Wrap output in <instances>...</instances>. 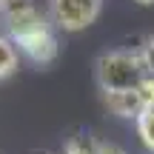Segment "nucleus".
<instances>
[{
  "mask_svg": "<svg viewBox=\"0 0 154 154\" xmlns=\"http://www.w3.org/2000/svg\"><path fill=\"white\" fill-rule=\"evenodd\" d=\"M3 26L9 40L37 66H49L57 57V37L51 20L40 14L29 0H9L3 6Z\"/></svg>",
  "mask_w": 154,
  "mask_h": 154,
  "instance_id": "obj_1",
  "label": "nucleus"
},
{
  "mask_svg": "<svg viewBox=\"0 0 154 154\" xmlns=\"http://www.w3.org/2000/svg\"><path fill=\"white\" fill-rule=\"evenodd\" d=\"M94 77L100 91H126V88H137L149 74L140 63L137 49H111L97 57Z\"/></svg>",
  "mask_w": 154,
  "mask_h": 154,
  "instance_id": "obj_2",
  "label": "nucleus"
},
{
  "mask_svg": "<svg viewBox=\"0 0 154 154\" xmlns=\"http://www.w3.org/2000/svg\"><path fill=\"white\" fill-rule=\"evenodd\" d=\"M103 0H49V20L63 32H86L97 23Z\"/></svg>",
  "mask_w": 154,
  "mask_h": 154,
  "instance_id": "obj_3",
  "label": "nucleus"
},
{
  "mask_svg": "<svg viewBox=\"0 0 154 154\" xmlns=\"http://www.w3.org/2000/svg\"><path fill=\"white\" fill-rule=\"evenodd\" d=\"M103 97V106L111 111L114 117H123V120H137L146 111V103L140 97L137 88H126V91H100Z\"/></svg>",
  "mask_w": 154,
  "mask_h": 154,
  "instance_id": "obj_4",
  "label": "nucleus"
},
{
  "mask_svg": "<svg viewBox=\"0 0 154 154\" xmlns=\"http://www.w3.org/2000/svg\"><path fill=\"white\" fill-rule=\"evenodd\" d=\"M20 66V51L17 46L9 40V34H0V80L11 77Z\"/></svg>",
  "mask_w": 154,
  "mask_h": 154,
  "instance_id": "obj_5",
  "label": "nucleus"
},
{
  "mask_svg": "<svg viewBox=\"0 0 154 154\" xmlns=\"http://www.w3.org/2000/svg\"><path fill=\"white\" fill-rule=\"evenodd\" d=\"M134 128H137L140 143H143L146 149L154 154V106H151V109H146L143 114L134 120Z\"/></svg>",
  "mask_w": 154,
  "mask_h": 154,
  "instance_id": "obj_6",
  "label": "nucleus"
},
{
  "mask_svg": "<svg viewBox=\"0 0 154 154\" xmlns=\"http://www.w3.org/2000/svg\"><path fill=\"white\" fill-rule=\"evenodd\" d=\"M66 154H103V151H100V140L74 134V137H69V143H66Z\"/></svg>",
  "mask_w": 154,
  "mask_h": 154,
  "instance_id": "obj_7",
  "label": "nucleus"
},
{
  "mask_svg": "<svg viewBox=\"0 0 154 154\" xmlns=\"http://www.w3.org/2000/svg\"><path fill=\"white\" fill-rule=\"evenodd\" d=\"M137 54H140V63H143L146 74L154 77V34L143 37V43L137 46Z\"/></svg>",
  "mask_w": 154,
  "mask_h": 154,
  "instance_id": "obj_8",
  "label": "nucleus"
},
{
  "mask_svg": "<svg viewBox=\"0 0 154 154\" xmlns=\"http://www.w3.org/2000/svg\"><path fill=\"white\" fill-rule=\"evenodd\" d=\"M100 151L103 154H126L123 149H117V146H111V143H100Z\"/></svg>",
  "mask_w": 154,
  "mask_h": 154,
  "instance_id": "obj_9",
  "label": "nucleus"
},
{
  "mask_svg": "<svg viewBox=\"0 0 154 154\" xmlns=\"http://www.w3.org/2000/svg\"><path fill=\"white\" fill-rule=\"evenodd\" d=\"M137 3H143V6H149V3H154V0H137Z\"/></svg>",
  "mask_w": 154,
  "mask_h": 154,
  "instance_id": "obj_10",
  "label": "nucleus"
},
{
  "mask_svg": "<svg viewBox=\"0 0 154 154\" xmlns=\"http://www.w3.org/2000/svg\"><path fill=\"white\" fill-rule=\"evenodd\" d=\"M6 3H9V0H0V9H3V6H6Z\"/></svg>",
  "mask_w": 154,
  "mask_h": 154,
  "instance_id": "obj_11",
  "label": "nucleus"
}]
</instances>
